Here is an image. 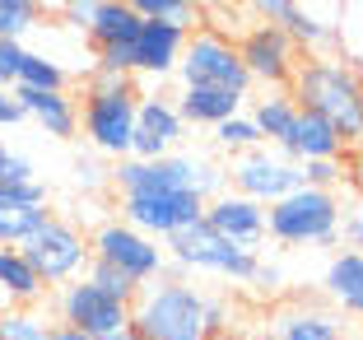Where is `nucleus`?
Listing matches in <instances>:
<instances>
[{
    "label": "nucleus",
    "instance_id": "f257e3e1",
    "mask_svg": "<svg viewBox=\"0 0 363 340\" xmlns=\"http://www.w3.org/2000/svg\"><path fill=\"white\" fill-rule=\"evenodd\" d=\"M289 98L303 112H317L335 126L345 149L363 145V75L359 65L340 61V56H303L294 79H289Z\"/></svg>",
    "mask_w": 363,
    "mask_h": 340
},
{
    "label": "nucleus",
    "instance_id": "f03ea898",
    "mask_svg": "<svg viewBox=\"0 0 363 340\" xmlns=\"http://www.w3.org/2000/svg\"><path fill=\"white\" fill-rule=\"evenodd\" d=\"M135 103L140 89L130 75H103L94 70V79L84 84V103H79V131L84 140L107 154V159H130V136H135Z\"/></svg>",
    "mask_w": 363,
    "mask_h": 340
},
{
    "label": "nucleus",
    "instance_id": "7ed1b4c3",
    "mask_svg": "<svg viewBox=\"0 0 363 340\" xmlns=\"http://www.w3.org/2000/svg\"><path fill=\"white\" fill-rule=\"evenodd\" d=\"M107 182H112L121 196H135V192H191V196H201V201H210V196H219L228 187V168H219V163L205 159V154L177 149V154H168V159H121Z\"/></svg>",
    "mask_w": 363,
    "mask_h": 340
},
{
    "label": "nucleus",
    "instance_id": "20e7f679",
    "mask_svg": "<svg viewBox=\"0 0 363 340\" xmlns=\"http://www.w3.org/2000/svg\"><path fill=\"white\" fill-rule=\"evenodd\" d=\"M130 331L140 340H205V294L186 280L145 285L130 303Z\"/></svg>",
    "mask_w": 363,
    "mask_h": 340
},
{
    "label": "nucleus",
    "instance_id": "39448f33",
    "mask_svg": "<svg viewBox=\"0 0 363 340\" xmlns=\"http://www.w3.org/2000/svg\"><path fill=\"white\" fill-rule=\"evenodd\" d=\"M340 192H317V187H298L284 201L266 205V238L284 247H335L340 243Z\"/></svg>",
    "mask_w": 363,
    "mask_h": 340
},
{
    "label": "nucleus",
    "instance_id": "423d86ee",
    "mask_svg": "<svg viewBox=\"0 0 363 340\" xmlns=\"http://www.w3.org/2000/svg\"><path fill=\"white\" fill-rule=\"evenodd\" d=\"M19 252L28 256V266L38 270V280H43L47 289H61V285H70V280H79L89 270V261H94L89 234L79 224H70L65 214H47V219L19 243Z\"/></svg>",
    "mask_w": 363,
    "mask_h": 340
},
{
    "label": "nucleus",
    "instance_id": "0eeeda50",
    "mask_svg": "<svg viewBox=\"0 0 363 340\" xmlns=\"http://www.w3.org/2000/svg\"><path fill=\"white\" fill-rule=\"evenodd\" d=\"M168 261L177 270H201V275H219V280H233V285H252L261 266V252H247V247H233L228 238H219L214 229L205 224H191L163 243Z\"/></svg>",
    "mask_w": 363,
    "mask_h": 340
},
{
    "label": "nucleus",
    "instance_id": "6e6552de",
    "mask_svg": "<svg viewBox=\"0 0 363 340\" xmlns=\"http://www.w3.org/2000/svg\"><path fill=\"white\" fill-rule=\"evenodd\" d=\"M182 89H228V94H252V79H247L242 61H238L233 38H224L219 28H196L186 33V47H182Z\"/></svg>",
    "mask_w": 363,
    "mask_h": 340
},
{
    "label": "nucleus",
    "instance_id": "1a4fd4ad",
    "mask_svg": "<svg viewBox=\"0 0 363 340\" xmlns=\"http://www.w3.org/2000/svg\"><path fill=\"white\" fill-rule=\"evenodd\" d=\"M89 252H94V261H103V266L130 275L135 285H154V280L163 275V266H168L163 243L145 238L140 229H130V224L117 219V214L103 219L94 234H89Z\"/></svg>",
    "mask_w": 363,
    "mask_h": 340
},
{
    "label": "nucleus",
    "instance_id": "9d476101",
    "mask_svg": "<svg viewBox=\"0 0 363 340\" xmlns=\"http://www.w3.org/2000/svg\"><path fill=\"white\" fill-rule=\"evenodd\" d=\"M117 210H121L117 219H126L130 229H140L154 243H168L172 234L205 219V201L191 192H135V196H121Z\"/></svg>",
    "mask_w": 363,
    "mask_h": 340
},
{
    "label": "nucleus",
    "instance_id": "9b49d317",
    "mask_svg": "<svg viewBox=\"0 0 363 340\" xmlns=\"http://www.w3.org/2000/svg\"><path fill=\"white\" fill-rule=\"evenodd\" d=\"M56 322L89 340H103V336H117V331L130 327V308L107 298L98 285H89L84 275L70 280V285L56 289Z\"/></svg>",
    "mask_w": 363,
    "mask_h": 340
},
{
    "label": "nucleus",
    "instance_id": "f8f14e48",
    "mask_svg": "<svg viewBox=\"0 0 363 340\" xmlns=\"http://www.w3.org/2000/svg\"><path fill=\"white\" fill-rule=\"evenodd\" d=\"M298 187H303V168L289 163L284 154H275L270 145L252 149V154H238L233 168H228V192L247 196L257 205H275L289 192H298Z\"/></svg>",
    "mask_w": 363,
    "mask_h": 340
},
{
    "label": "nucleus",
    "instance_id": "ddd939ff",
    "mask_svg": "<svg viewBox=\"0 0 363 340\" xmlns=\"http://www.w3.org/2000/svg\"><path fill=\"white\" fill-rule=\"evenodd\" d=\"M233 47H238V61H242L247 79L266 84V89H289V79H294V70L303 61V52L289 43V33L275 28V23H252Z\"/></svg>",
    "mask_w": 363,
    "mask_h": 340
},
{
    "label": "nucleus",
    "instance_id": "4468645a",
    "mask_svg": "<svg viewBox=\"0 0 363 340\" xmlns=\"http://www.w3.org/2000/svg\"><path fill=\"white\" fill-rule=\"evenodd\" d=\"M186 140V121L177 117L172 98L140 94L135 103V136H130V159H168Z\"/></svg>",
    "mask_w": 363,
    "mask_h": 340
},
{
    "label": "nucleus",
    "instance_id": "2eb2a0df",
    "mask_svg": "<svg viewBox=\"0 0 363 340\" xmlns=\"http://www.w3.org/2000/svg\"><path fill=\"white\" fill-rule=\"evenodd\" d=\"M205 229H214L219 238H228L233 247H247V252H257L261 243H266V205L247 201V196L238 192H219L205 201Z\"/></svg>",
    "mask_w": 363,
    "mask_h": 340
},
{
    "label": "nucleus",
    "instance_id": "dca6fc26",
    "mask_svg": "<svg viewBox=\"0 0 363 340\" xmlns=\"http://www.w3.org/2000/svg\"><path fill=\"white\" fill-rule=\"evenodd\" d=\"M186 33L191 28H182V23H172V19H145L140 33H135V43H130V52H135V75H145V79H168V75H177Z\"/></svg>",
    "mask_w": 363,
    "mask_h": 340
},
{
    "label": "nucleus",
    "instance_id": "f3484780",
    "mask_svg": "<svg viewBox=\"0 0 363 340\" xmlns=\"http://www.w3.org/2000/svg\"><path fill=\"white\" fill-rule=\"evenodd\" d=\"M47 187L43 182H0V247H19L47 219Z\"/></svg>",
    "mask_w": 363,
    "mask_h": 340
},
{
    "label": "nucleus",
    "instance_id": "a211bd4d",
    "mask_svg": "<svg viewBox=\"0 0 363 340\" xmlns=\"http://www.w3.org/2000/svg\"><path fill=\"white\" fill-rule=\"evenodd\" d=\"M19 98L23 117H33L52 140H75L79 136V103L70 89H10Z\"/></svg>",
    "mask_w": 363,
    "mask_h": 340
},
{
    "label": "nucleus",
    "instance_id": "6ab92c4d",
    "mask_svg": "<svg viewBox=\"0 0 363 340\" xmlns=\"http://www.w3.org/2000/svg\"><path fill=\"white\" fill-rule=\"evenodd\" d=\"M289 163H312V159H345V140L335 136V126L317 112H303L298 107V121L289 131L284 149H279Z\"/></svg>",
    "mask_w": 363,
    "mask_h": 340
},
{
    "label": "nucleus",
    "instance_id": "aec40b11",
    "mask_svg": "<svg viewBox=\"0 0 363 340\" xmlns=\"http://www.w3.org/2000/svg\"><path fill=\"white\" fill-rule=\"evenodd\" d=\"M321 289L335 303L340 317H359L363 322V252L345 247L326 261V275H321Z\"/></svg>",
    "mask_w": 363,
    "mask_h": 340
},
{
    "label": "nucleus",
    "instance_id": "412c9836",
    "mask_svg": "<svg viewBox=\"0 0 363 340\" xmlns=\"http://www.w3.org/2000/svg\"><path fill=\"white\" fill-rule=\"evenodd\" d=\"M275 336L279 340H345V317L335 308L294 303V308L275 312Z\"/></svg>",
    "mask_w": 363,
    "mask_h": 340
},
{
    "label": "nucleus",
    "instance_id": "4be33fe9",
    "mask_svg": "<svg viewBox=\"0 0 363 340\" xmlns=\"http://www.w3.org/2000/svg\"><path fill=\"white\" fill-rule=\"evenodd\" d=\"M242 103L247 98L242 94H228V89H182L177 98H172V107H177V117L186 121V126H219V121H228V117H238L242 112Z\"/></svg>",
    "mask_w": 363,
    "mask_h": 340
},
{
    "label": "nucleus",
    "instance_id": "5701e85b",
    "mask_svg": "<svg viewBox=\"0 0 363 340\" xmlns=\"http://www.w3.org/2000/svg\"><path fill=\"white\" fill-rule=\"evenodd\" d=\"M43 294L47 285L28 266V256L19 247H0V308H33Z\"/></svg>",
    "mask_w": 363,
    "mask_h": 340
},
{
    "label": "nucleus",
    "instance_id": "b1692460",
    "mask_svg": "<svg viewBox=\"0 0 363 340\" xmlns=\"http://www.w3.org/2000/svg\"><path fill=\"white\" fill-rule=\"evenodd\" d=\"M140 14L130 10L126 0H98L94 19H89V43H94V52H107V47H130L140 33Z\"/></svg>",
    "mask_w": 363,
    "mask_h": 340
},
{
    "label": "nucleus",
    "instance_id": "393cba45",
    "mask_svg": "<svg viewBox=\"0 0 363 340\" xmlns=\"http://www.w3.org/2000/svg\"><path fill=\"white\" fill-rule=\"evenodd\" d=\"M247 117L257 121V131H261V140H266L270 149H284V140H289V131H294V121H298V103L289 98V89H270L266 98H257L252 103V112Z\"/></svg>",
    "mask_w": 363,
    "mask_h": 340
},
{
    "label": "nucleus",
    "instance_id": "a878e982",
    "mask_svg": "<svg viewBox=\"0 0 363 340\" xmlns=\"http://www.w3.org/2000/svg\"><path fill=\"white\" fill-rule=\"evenodd\" d=\"M284 33H289V43L298 47L303 56H326V47L335 43V28L326 19H317V14H308L298 5V10L289 14V23H284Z\"/></svg>",
    "mask_w": 363,
    "mask_h": 340
},
{
    "label": "nucleus",
    "instance_id": "bb28decb",
    "mask_svg": "<svg viewBox=\"0 0 363 340\" xmlns=\"http://www.w3.org/2000/svg\"><path fill=\"white\" fill-rule=\"evenodd\" d=\"M214 145L238 159V154H252V149H261L266 140H261L257 121L247 117V112H238V117H228V121H219V126H214Z\"/></svg>",
    "mask_w": 363,
    "mask_h": 340
},
{
    "label": "nucleus",
    "instance_id": "cd10ccee",
    "mask_svg": "<svg viewBox=\"0 0 363 340\" xmlns=\"http://www.w3.org/2000/svg\"><path fill=\"white\" fill-rule=\"evenodd\" d=\"M65 84H70V75L61 70V61H52V56H43V52H23L14 89H65Z\"/></svg>",
    "mask_w": 363,
    "mask_h": 340
},
{
    "label": "nucleus",
    "instance_id": "c85d7f7f",
    "mask_svg": "<svg viewBox=\"0 0 363 340\" xmlns=\"http://www.w3.org/2000/svg\"><path fill=\"white\" fill-rule=\"evenodd\" d=\"M47 5H33V0H0V38L10 43H23L38 23H43Z\"/></svg>",
    "mask_w": 363,
    "mask_h": 340
},
{
    "label": "nucleus",
    "instance_id": "c756f323",
    "mask_svg": "<svg viewBox=\"0 0 363 340\" xmlns=\"http://www.w3.org/2000/svg\"><path fill=\"white\" fill-rule=\"evenodd\" d=\"M52 322L33 308H0V340H47Z\"/></svg>",
    "mask_w": 363,
    "mask_h": 340
},
{
    "label": "nucleus",
    "instance_id": "7c9ffc66",
    "mask_svg": "<svg viewBox=\"0 0 363 340\" xmlns=\"http://www.w3.org/2000/svg\"><path fill=\"white\" fill-rule=\"evenodd\" d=\"M84 280H89V285H98V289H103L107 298H117V303H126V308H130V303L140 298V289H145V285H135L130 275H121V270L103 266V261H89Z\"/></svg>",
    "mask_w": 363,
    "mask_h": 340
},
{
    "label": "nucleus",
    "instance_id": "2f4dec72",
    "mask_svg": "<svg viewBox=\"0 0 363 340\" xmlns=\"http://www.w3.org/2000/svg\"><path fill=\"white\" fill-rule=\"evenodd\" d=\"M140 19H172L182 28H191V14H196V0H126Z\"/></svg>",
    "mask_w": 363,
    "mask_h": 340
},
{
    "label": "nucleus",
    "instance_id": "473e14b6",
    "mask_svg": "<svg viewBox=\"0 0 363 340\" xmlns=\"http://www.w3.org/2000/svg\"><path fill=\"white\" fill-rule=\"evenodd\" d=\"M303 168V187H317V192H335L345 182V159H312L298 163Z\"/></svg>",
    "mask_w": 363,
    "mask_h": 340
},
{
    "label": "nucleus",
    "instance_id": "72a5a7b5",
    "mask_svg": "<svg viewBox=\"0 0 363 340\" xmlns=\"http://www.w3.org/2000/svg\"><path fill=\"white\" fill-rule=\"evenodd\" d=\"M247 10H252V19L257 23H275V28H284L289 14L298 10V0H242Z\"/></svg>",
    "mask_w": 363,
    "mask_h": 340
},
{
    "label": "nucleus",
    "instance_id": "f704fd0d",
    "mask_svg": "<svg viewBox=\"0 0 363 340\" xmlns=\"http://www.w3.org/2000/svg\"><path fill=\"white\" fill-rule=\"evenodd\" d=\"M23 52H28L23 43H10V38H0V84H5V89H14V79H19Z\"/></svg>",
    "mask_w": 363,
    "mask_h": 340
},
{
    "label": "nucleus",
    "instance_id": "c9c22d12",
    "mask_svg": "<svg viewBox=\"0 0 363 340\" xmlns=\"http://www.w3.org/2000/svg\"><path fill=\"white\" fill-rule=\"evenodd\" d=\"M52 10L61 14L70 28H89V19H94V10H98V0H52Z\"/></svg>",
    "mask_w": 363,
    "mask_h": 340
},
{
    "label": "nucleus",
    "instance_id": "e433bc0d",
    "mask_svg": "<svg viewBox=\"0 0 363 340\" xmlns=\"http://www.w3.org/2000/svg\"><path fill=\"white\" fill-rule=\"evenodd\" d=\"M228 327H233V308H228V298L205 294V336H214V331H228Z\"/></svg>",
    "mask_w": 363,
    "mask_h": 340
},
{
    "label": "nucleus",
    "instance_id": "4c0bfd02",
    "mask_svg": "<svg viewBox=\"0 0 363 340\" xmlns=\"http://www.w3.org/2000/svg\"><path fill=\"white\" fill-rule=\"evenodd\" d=\"M0 182H14V187H23V182H38V168H33L23 154H10V163L0 168Z\"/></svg>",
    "mask_w": 363,
    "mask_h": 340
},
{
    "label": "nucleus",
    "instance_id": "58836bf2",
    "mask_svg": "<svg viewBox=\"0 0 363 340\" xmlns=\"http://www.w3.org/2000/svg\"><path fill=\"white\" fill-rule=\"evenodd\" d=\"M19 121H28V117H23V107H19V98H14L10 89H0V131L19 126Z\"/></svg>",
    "mask_w": 363,
    "mask_h": 340
},
{
    "label": "nucleus",
    "instance_id": "ea45409f",
    "mask_svg": "<svg viewBox=\"0 0 363 340\" xmlns=\"http://www.w3.org/2000/svg\"><path fill=\"white\" fill-rule=\"evenodd\" d=\"M340 234H345V247H354V252H363V201L354 205V214L340 224Z\"/></svg>",
    "mask_w": 363,
    "mask_h": 340
},
{
    "label": "nucleus",
    "instance_id": "a19ab883",
    "mask_svg": "<svg viewBox=\"0 0 363 340\" xmlns=\"http://www.w3.org/2000/svg\"><path fill=\"white\" fill-rule=\"evenodd\" d=\"M345 182H350L354 192H359V201H363V145L350 149V159H345Z\"/></svg>",
    "mask_w": 363,
    "mask_h": 340
},
{
    "label": "nucleus",
    "instance_id": "79ce46f5",
    "mask_svg": "<svg viewBox=\"0 0 363 340\" xmlns=\"http://www.w3.org/2000/svg\"><path fill=\"white\" fill-rule=\"evenodd\" d=\"M252 285H257V289H266V294H275V289L284 285V270H279V266H270V261H261V266H257V280H252Z\"/></svg>",
    "mask_w": 363,
    "mask_h": 340
},
{
    "label": "nucleus",
    "instance_id": "37998d69",
    "mask_svg": "<svg viewBox=\"0 0 363 340\" xmlns=\"http://www.w3.org/2000/svg\"><path fill=\"white\" fill-rule=\"evenodd\" d=\"M47 340H89V336H79V331H70V327H61V322H52Z\"/></svg>",
    "mask_w": 363,
    "mask_h": 340
},
{
    "label": "nucleus",
    "instance_id": "c03bdc74",
    "mask_svg": "<svg viewBox=\"0 0 363 340\" xmlns=\"http://www.w3.org/2000/svg\"><path fill=\"white\" fill-rule=\"evenodd\" d=\"M205 340H252L242 327H228V331H214V336H205Z\"/></svg>",
    "mask_w": 363,
    "mask_h": 340
},
{
    "label": "nucleus",
    "instance_id": "a18cd8bd",
    "mask_svg": "<svg viewBox=\"0 0 363 340\" xmlns=\"http://www.w3.org/2000/svg\"><path fill=\"white\" fill-rule=\"evenodd\" d=\"M94 182H98V168L94 163H79V187H94Z\"/></svg>",
    "mask_w": 363,
    "mask_h": 340
},
{
    "label": "nucleus",
    "instance_id": "49530a36",
    "mask_svg": "<svg viewBox=\"0 0 363 340\" xmlns=\"http://www.w3.org/2000/svg\"><path fill=\"white\" fill-rule=\"evenodd\" d=\"M103 340H140V336H135V331L126 327V331H117V336H103Z\"/></svg>",
    "mask_w": 363,
    "mask_h": 340
},
{
    "label": "nucleus",
    "instance_id": "de8ad7c7",
    "mask_svg": "<svg viewBox=\"0 0 363 340\" xmlns=\"http://www.w3.org/2000/svg\"><path fill=\"white\" fill-rule=\"evenodd\" d=\"M5 163H10V145H5V140H0V168H5Z\"/></svg>",
    "mask_w": 363,
    "mask_h": 340
},
{
    "label": "nucleus",
    "instance_id": "09e8293b",
    "mask_svg": "<svg viewBox=\"0 0 363 340\" xmlns=\"http://www.w3.org/2000/svg\"><path fill=\"white\" fill-rule=\"evenodd\" d=\"M257 340H279V336H275V331H266V336H257Z\"/></svg>",
    "mask_w": 363,
    "mask_h": 340
}]
</instances>
